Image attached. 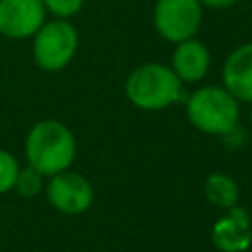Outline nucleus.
<instances>
[{
	"label": "nucleus",
	"mask_w": 252,
	"mask_h": 252,
	"mask_svg": "<svg viewBox=\"0 0 252 252\" xmlns=\"http://www.w3.org/2000/svg\"><path fill=\"white\" fill-rule=\"evenodd\" d=\"M28 163L45 177L69 169L75 159V136L57 120H39L32 126L26 138Z\"/></svg>",
	"instance_id": "obj_1"
},
{
	"label": "nucleus",
	"mask_w": 252,
	"mask_h": 252,
	"mask_svg": "<svg viewBox=\"0 0 252 252\" xmlns=\"http://www.w3.org/2000/svg\"><path fill=\"white\" fill-rule=\"evenodd\" d=\"M250 120H252V110H250Z\"/></svg>",
	"instance_id": "obj_16"
},
{
	"label": "nucleus",
	"mask_w": 252,
	"mask_h": 252,
	"mask_svg": "<svg viewBox=\"0 0 252 252\" xmlns=\"http://www.w3.org/2000/svg\"><path fill=\"white\" fill-rule=\"evenodd\" d=\"M203 6L199 0H158L154 26L158 33L173 43L195 37L201 26Z\"/></svg>",
	"instance_id": "obj_5"
},
{
	"label": "nucleus",
	"mask_w": 252,
	"mask_h": 252,
	"mask_svg": "<svg viewBox=\"0 0 252 252\" xmlns=\"http://www.w3.org/2000/svg\"><path fill=\"white\" fill-rule=\"evenodd\" d=\"M77 43V30L67 20L47 22L33 35V59L43 71H61L71 63Z\"/></svg>",
	"instance_id": "obj_4"
},
{
	"label": "nucleus",
	"mask_w": 252,
	"mask_h": 252,
	"mask_svg": "<svg viewBox=\"0 0 252 252\" xmlns=\"http://www.w3.org/2000/svg\"><path fill=\"white\" fill-rule=\"evenodd\" d=\"M213 244L220 252H244L252 244V222L244 209L230 207L213 224Z\"/></svg>",
	"instance_id": "obj_8"
},
{
	"label": "nucleus",
	"mask_w": 252,
	"mask_h": 252,
	"mask_svg": "<svg viewBox=\"0 0 252 252\" xmlns=\"http://www.w3.org/2000/svg\"><path fill=\"white\" fill-rule=\"evenodd\" d=\"M45 24L43 0H0V33L10 39L33 37Z\"/></svg>",
	"instance_id": "obj_7"
},
{
	"label": "nucleus",
	"mask_w": 252,
	"mask_h": 252,
	"mask_svg": "<svg viewBox=\"0 0 252 252\" xmlns=\"http://www.w3.org/2000/svg\"><path fill=\"white\" fill-rule=\"evenodd\" d=\"M124 91L134 106L142 110H161L181 98V81L171 67L146 63L128 75Z\"/></svg>",
	"instance_id": "obj_2"
},
{
	"label": "nucleus",
	"mask_w": 252,
	"mask_h": 252,
	"mask_svg": "<svg viewBox=\"0 0 252 252\" xmlns=\"http://www.w3.org/2000/svg\"><path fill=\"white\" fill-rule=\"evenodd\" d=\"M224 89L244 102H252V41L236 47L222 67Z\"/></svg>",
	"instance_id": "obj_9"
},
{
	"label": "nucleus",
	"mask_w": 252,
	"mask_h": 252,
	"mask_svg": "<svg viewBox=\"0 0 252 252\" xmlns=\"http://www.w3.org/2000/svg\"><path fill=\"white\" fill-rule=\"evenodd\" d=\"M43 6L45 12H51L59 20H65L79 14V10L83 8V0H43Z\"/></svg>",
	"instance_id": "obj_14"
},
{
	"label": "nucleus",
	"mask_w": 252,
	"mask_h": 252,
	"mask_svg": "<svg viewBox=\"0 0 252 252\" xmlns=\"http://www.w3.org/2000/svg\"><path fill=\"white\" fill-rule=\"evenodd\" d=\"M238 100L224 87H201L187 100L189 122L205 134H228L238 122Z\"/></svg>",
	"instance_id": "obj_3"
},
{
	"label": "nucleus",
	"mask_w": 252,
	"mask_h": 252,
	"mask_svg": "<svg viewBox=\"0 0 252 252\" xmlns=\"http://www.w3.org/2000/svg\"><path fill=\"white\" fill-rule=\"evenodd\" d=\"M18 171H20V165H18L16 158L12 154H8L6 150H0V193L14 189Z\"/></svg>",
	"instance_id": "obj_13"
},
{
	"label": "nucleus",
	"mask_w": 252,
	"mask_h": 252,
	"mask_svg": "<svg viewBox=\"0 0 252 252\" xmlns=\"http://www.w3.org/2000/svg\"><path fill=\"white\" fill-rule=\"evenodd\" d=\"M205 195H207L209 203H213L215 207L230 209V207H236L238 185L230 175L217 171L205 179Z\"/></svg>",
	"instance_id": "obj_11"
},
{
	"label": "nucleus",
	"mask_w": 252,
	"mask_h": 252,
	"mask_svg": "<svg viewBox=\"0 0 252 252\" xmlns=\"http://www.w3.org/2000/svg\"><path fill=\"white\" fill-rule=\"evenodd\" d=\"M45 193L47 201L65 215L85 213L93 203V187L87 177L69 169L51 175Z\"/></svg>",
	"instance_id": "obj_6"
},
{
	"label": "nucleus",
	"mask_w": 252,
	"mask_h": 252,
	"mask_svg": "<svg viewBox=\"0 0 252 252\" xmlns=\"http://www.w3.org/2000/svg\"><path fill=\"white\" fill-rule=\"evenodd\" d=\"M209 65H211V55H209V49L201 41L191 37V39L177 43L173 51V59H171V69L179 77L181 83L201 81L207 75Z\"/></svg>",
	"instance_id": "obj_10"
},
{
	"label": "nucleus",
	"mask_w": 252,
	"mask_h": 252,
	"mask_svg": "<svg viewBox=\"0 0 252 252\" xmlns=\"http://www.w3.org/2000/svg\"><path fill=\"white\" fill-rule=\"evenodd\" d=\"M41 177H43V175H41L39 171H35L32 165H28L24 171H22V169L18 171L14 189H16L20 195H24V197H35V195L39 193V189H41Z\"/></svg>",
	"instance_id": "obj_12"
},
{
	"label": "nucleus",
	"mask_w": 252,
	"mask_h": 252,
	"mask_svg": "<svg viewBox=\"0 0 252 252\" xmlns=\"http://www.w3.org/2000/svg\"><path fill=\"white\" fill-rule=\"evenodd\" d=\"M201 6H209V8H217V10H224L230 8L232 4H236V0H199Z\"/></svg>",
	"instance_id": "obj_15"
}]
</instances>
